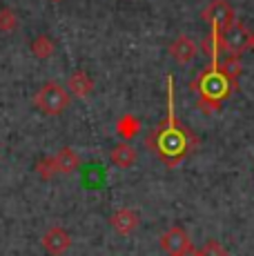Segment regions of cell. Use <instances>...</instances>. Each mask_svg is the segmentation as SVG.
Instances as JSON below:
<instances>
[{"mask_svg": "<svg viewBox=\"0 0 254 256\" xmlns=\"http://www.w3.org/2000/svg\"><path fill=\"white\" fill-rule=\"evenodd\" d=\"M54 160H56L58 174H74L78 167H80V156H78L72 147L58 150L56 154H54Z\"/></svg>", "mask_w": 254, "mask_h": 256, "instance_id": "8fae6325", "label": "cell"}, {"mask_svg": "<svg viewBox=\"0 0 254 256\" xmlns=\"http://www.w3.org/2000/svg\"><path fill=\"white\" fill-rule=\"evenodd\" d=\"M110 220H112V228H114L118 234L130 236V234H134L136 230H138L140 216H138V212H134L130 208H120V210H116L114 214H112Z\"/></svg>", "mask_w": 254, "mask_h": 256, "instance_id": "ba28073f", "label": "cell"}, {"mask_svg": "<svg viewBox=\"0 0 254 256\" xmlns=\"http://www.w3.org/2000/svg\"><path fill=\"white\" fill-rule=\"evenodd\" d=\"M250 49H254V32H252V40H250Z\"/></svg>", "mask_w": 254, "mask_h": 256, "instance_id": "ffe728a7", "label": "cell"}, {"mask_svg": "<svg viewBox=\"0 0 254 256\" xmlns=\"http://www.w3.org/2000/svg\"><path fill=\"white\" fill-rule=\"evenodd\" d=\"M54 52H56V42H54L50 36H45V34H40V36H36L32 40V54L36 58H42V60H47V58H50Z\"/></svg>", "mask_w": 254, "mask_h": 256, "instance_id": "5bb4252c", "label": "cell"}, {"mask_svg": "<svg viewBox=\"0 0 254 256\" xmlns=\"http://www.w3.org/2000/svg\"><path fill=\"white\" fill-rule=\"evenodd\" d=\"M176 256H201V252H198V250L194 248V245H190L188 250H183V252L176 254Z\"/></svg>", "mask_w": 254, "mask_h": 256, "instance_id": "d6986e66", "label": "cell"}, {"mask_svg": "<svg viewBox=\"0 0 254 256\" xmlns=\"http://www.w3.org/2000/svg\"><path fill=\"white\" fill-rule=\"evenodd\" d=\"M252 32L243 22L234 20L228 29L221 32V49H226L228 56H241L246 49H250Z\"/></svg>", "mask_w": 254, "mask_h": 256, "instance_id": "277c9868", "label": "cell"}, {"mask_svg": "<svg viewBox=\"0 0 254 256\" xmlns=\"http://www.w3.org/2000/svg\"><path fill=\"white\" fill-rule=\"evenodd\" d=\"M116 134L120 136L125 142L127 140H132V138H136V136L140 134V130H143V125H140V120L136 118L134 114H123L116 120Z\"/></svg>", "mask_w": 254, "mask_h": 256, "instance_id": "7c38bea8", "label": "cell"}, {"mask_svg": "<svg viewBox=\"0 0 254 256\" xmlns=\"http://www.w3.org/2000/svg\"><path fill=\"white\" fill-rule=\"evenodd\" d=\"M158 243H160V248H163V252H168L170 256H176L183 252V250H188L190 245H192V240H190L188 232L176 225V228H170L168 232H163Z\"/></svg>", "mask_w": 254, "mask_h": 256, "instance_id": "52a82bcc", "label": "cell"}, {"mask_svg": "<svg viewBox=\"0 0 254 256\" xmlns=\"http://www.w3.org/2000/svg\"><path fill=\"white\" fill-rule=\"evenodd\" d=\"M170 56L176 65H190L196 56V45L190 36H178L176 40L170 45Z\"/></svg>", "mask_w": 254, "mask_h": 256, "instance_id": "9c48e42d", "label": "cell"}, {"mask_svg": "<svg viewBox=\"0 0 254 256\" xmlns=\"http://www.w3.org/2000/svg\"><path fill=\"white\" fill-rule=\"evenodd\" d=\"M72 94L67 92V87L58 85V82H45L34 96V105L47 116H58L70 107Z\"/></svg>", "mask_w": 254, "mask_h": 256, "instance_id": "3957f363", "label": "cell"}, {"mask_svg": "<svg viewBox=\"0 0 254 256\" xmlns=\"http://www.w3.org/2000/svg\"><path fill=\"white\" fill-rule=\"evenodd\" d=\"M70 245H72V236L65 228H60V225H52V228L42 234V248L52 256H62L70 250Z\"/></svg>", "mask_w": 254, "mask_h": 256, "instance_id": "8992f818", "label": "cell"}, {"mask_svg": "<svg viewBox=\"0 0 254 256\" xmlns=\"http://www.w3.org/2000/svg\"><path fill=\"white\" fill-rule=\"evenodd\" d=\"M16 24H18L16 14H14L9 7H0V32L9 34L16 29Z\"/></svg>", "mask_w": 254, "mask_h": 256, "instance_id": "e0dca14e", "label": "cell"}, {"mask_svg": "<svg viewBox=\"0 0 254 256\" xmlns=\"http://www.w3.org/2000/svg\"><path fill=\"white\" fill-rule=\"evenodd\" d=\"M165 82H168V116L148 134L145 145L160 163L172 170L180 160L188 158L201 145V140L188 125L176 120V116H174V78L168 76Z\"/></svg>", "mask_w": 254, "mask_h": 256, "instance_id": "6da1fadb", "label": "cell"}, {"mask_svg": "<svg viewBox=\"0 0 254 256\" xmlns=\"http://www.w3.org/2000/svg\"><path fill=\"white\" fill-rule=\"evenodd\" d=\"M192 92L198 94L196 107L205 114H214L221 110V105L236 92V80L228 78L218 62H210L205 70L192 80Z\"/></svg>", "mask_w": 254, "mask_h": 256, "instance_id": "7a4b0ae2", "label": "cell"}, {"mask_svg": "<svg viewBox=\"0 0 254 256\" xmlns=\"http://www.w3.org/2000/svg\"><path fill=\"white\" fill-rule=\"evenodd\" d=\"M67 92L76 98H87L94 92V78L90 76L85 70H76L67 78Z\"/></svg>", "mask_w": 254, "mask_h": 256, "instance_id": "30bf717a", "label": "cell"}, {"mask_svg": "<svg viewBox=\"0 0 254 256\" xmlns=\"http://www.w3.org/2000/svg\"><path fill=\"white\" fill-rule=\"evenodd\" d=\"M52 2H60V0H52Z\"/></svg>", "mask_w": 254, "mask_h": 256, "instance_id": "44dd1931", "label": "cell"}, {"mask_svg": "<svg viewBox=\"0 0 254 256\" xmlns=\"http://www.w3.org/2000/svg\"><path fill=\"white\" fill-rule=\"evenodd\" d=\"M198 252H201V256H230L228 248L221 243V240H208Z\"/></svg>", "mask_w": 254, "mask_h": 256, "instance_id": "ac0fdd59", "label": "cell"}, {"mask_svg": "<svg viewBox=\"0 0 254 256\" xmlns=\"http://www.w3.org/2000/svg\"><path fill=\"white\" fill-rule=\"evenodd\" d=\"M218 67L223 70L228 78H232V80H236L238 76H241L243 72V62H241V56H228L223 62H218Z\"/></svg>", "mask_w": 254, "mask_h": 256, "instance_id": "9a60e30c", "label": "cell"}, {"mask_svg": "<svg viewBox=\"0 0 254 256\" xmlns=\"http://www.w3.org/2000/svg\"><path fill=\"white\" fill-rule=\"evenodd\" d=\"M36 174L38 176H42L45 180H50L54 178V176L58 174V170H56V160H54V156H45V158H40L36 163Z\"/></svg>", "mask_w": 254, "mask_h": 256, "instance_id": "2e32d148", "label": "cell"}, {"mask_svg": "<svg viewBox=\"0 0 254 256\" xmlns=\"http://www.w3.org/2000/svg\"><path fill=\"white\" fill-rule=\"evenodd\" d=\"M203 20L212 24V29L223 32V29H228L230 24L236 20V14H234V7L228 0H212L203 9Z\"/></svg>", "mask_w": 254, "mask_h": 256, "instance_id": "5b68a950", "label": "cell"}, {"mask_svg": "<svg viewBox=\"0 0 254 256\" xmlns=\"http://www.w3.org/2000/svg\"><path fill=\"white\" fill-rule=\"evenodd\" d=\"M136 158H138V154H136V150L130 145V142H118V145L112 150V163L116 167H120V170L132 167L136 163Z\"/></svg>", "mask_w": 254, "mask_h": 256, "instance_id": "4fadbf2b", "label": "cell"}]
</instances>
